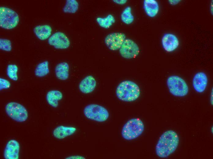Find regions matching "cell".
I'll use <instances>...</instances> for the list:
<instances>
[{"label": "cell", "mask_w": 213, "mask_h": 159, "mask_svg": "<svg viewBox=\"0 0 213 159\" xmlns=\"http://www.w3.org/2000/svg\"><path fill=\"white\" fill-rule=\"evenodd\" d=\"M179 139L178 135L172 130H167L161 135L155 148L157 155L165 158L174 152L177 148Z\"/></svg>", "instance_id": "cell-1"}, {"label": "cell", "mask_w": 213, "mask_h": 159, "mask_svg": "<svg viewBox=\"0 0 213 159\" xmlns=\"http://www.w3.org/2000/svg\"><path fill=\"white\" fill-rule=\"evenodd\" d=\"M140 91L139 86L135 82L130 80H124L118 85L116 94L120 100L125 102H132L140 97Z\"/></svg>", "instance_id": "cell-2"}, {"label": "cell", "mask_w": 213, "mask_h": 159, "mask_svg": "<svg viewBox=\"0 0 213 159\" xmlns=\"http://www.w3.org/2000/svg\"><path fill=\"white\" fill-rule=\"evenodd\" d=\"M144 129V125L141 120L139 118H133L128 120L123 126L121 135L126 140H133L140 136Z\"/></svg>", "instance_id": "cell-3"}, {"label": "cell", "mask_w": 213, "mask_h": 159, "mask_svg": "<svg viewBox=\"0 0 213 159\" xmlns=\"http://www.w3.org/2000/svg\"><path fill=\"white\" fill-rule=\"evenodd\" d=\"M167 84L170 93L175 96L184 97L188 93L187 84L179 76H172L169 77L167 80Z\"/></svg>", "instance_id": "cell-4"}, {"label": "cell", "mask_w": 213, "mask_h": 159, "mask_svg": "<svg viewBox=\"0 0 213 159\" xmlns=\"http://www.w3.org/2000/svg\"><path fill=\"white\" fill-rule=\"evenodd\" d=\"M84 113L88 119L98 122H103L108 118L109 114L104 107L97 104L87 105L84 109Z\"/></svg>", "instance_id": "cell-5"}, {"label": "cell", "mask_w": 213, "mask_h": 159, "mask_svg": "<svg viewBox=\"0 0 213 159\" xmlns=\"http://www.w3.org/2000/svg\"><path fill=\"white\" fill-rule=\"evenodd\" d=\"M17 13L7 7H0V26L4 29H11L15 28L19 22Z\"/></svg>", "instance_id": "cell-6"}, {"label": "cell", "mask_w": 213, "mask_h": 159, "mask_svg": "<svg viewBox=\"0 0 213 159\" xmlns=\"http://www.w3.org/2000/svg\"><path fill=\"white\" fill-rule=\"evenodd\" d=\"M5 111L9 117L18 122H24L28 117V112L26 108L21 104L15 102L7 104L5 107Z\"/></svg>", "instance_id": "cell-7"}, {"label": "cell", "mask_w": 213, "mask_h": 159, "mask_svg": "<svg viewBox=\"0 0 213 159\" xmlns=\"http://www.w3.org/2000/svg\"><path fill=\"white\" fill-rule=\"evenodd\" d=\"M140 50L138 45L133 40L126 38L119 50L120 55L123 58H134L139 54Z\"/></svg>", "instance_id": "cell-8"}, {"label": "cell", "mask_w": 213, "mask_h": 159, "mask_svg": "<svg viewBox=\"0 0 213 159\" xmlns=\"http://www.w3.org/2000/svg\"><path fill=\"white\" fill-rule=\"evenodd\" d=\"M125 34L120 32H114L107 35L104 39L107 47L112 51L119 50L126 39Z\"/></svg>", "instance_id": "cell-9"}, {"label": "cell", "mask_w": 213, "mask_h": 159, "mask_svg": "<svg viewBox=\"0 0 213 159\" xmlns=\"http://www.w3.org/2000/svg\"><path fill=\"white\" fill-rule=\"evenodd\" d=\"M48 44L57 49H65L70 46V40L63 33L57 32L51 35L48 39Z\"/></svg>", "instance_id": "cell-10"}, {"label": "cell", "mask_w": 213, "mask_h": 159, "mask_svg": "<svg viewBox=\"0 0 213 159\" xmlns=\"http://www.w3.org/2000/svg\"><path fill=\"white\" fill-rule=\"evenodd\" d=\"M19 142L15 140H9L7 143L4 152L6 159H18L20 150Z\"/></svg>", "instance_id": "cell-11"}, {"label": "cell", "mask_w": 213, "mask_h": 159, "mask_svg": "<svg viewBox=\"0 0 213 159\" xmlns=\"http://www.w3.org/2000/svg\"><path fill=\"white\" fill-rule=\"evenodd\" d=\"M207 82V77L206 74L200 72L196 73L194 76L192 80V85L196 92L201 93L206 89Z\"/></svg>", "instance_id": "cell-12"}, {"label": "cell", "mask_w": 213, "mask_h": 159, "mask_svg": "<svg viewBox=\"0 0 213 159\" xmlns=\"http://www.w3.org/2000/svg\"><path fill=\"white\" fill-rule=\"evenodd\" d=\"M163 47L166 51L171 52L175 50L179 45V41L177 37L170 33L164 35L162 39Z\"/></svg>", "instance_id": "cell-13"}, {"label": "cell", "mask_w": 213, "mask_h": 159, "mask_svg": "<svg viewBox=\"0 0 213 159\" xmlns=\"http://www.w3.org/2000/svg\"><path fill=\"white\" fill-rule=\"evenodd\" d=\"M96 86V81L95 78L91 75L84 77L80 82L79 88L80 91L84 94L92 92Z\"/></svg>", "instance_id": "cell-14"}, {"label": "cell", "mask_w": 213, "mask_h": 159, "mask_svg": "<svg viewBox=\"0 0 213 159\" xmlns=\"http://www.w3.org/2000/svg\"><path fill=\"white\" fill-rule=\"evenodd\" d=\"M76 128L72 127L61 125L56 128L53 134L54 137L58 139H62L71 135L76 131Z\"/></svg>", "instance_id": "cell-15"}, {"label": "cell", "mask_w": 213, "mask_h": 159, "mask_svg": "<svg viewBox=\"0 0 213 159\" xmlns=\"http://www.w3.org/2000/svg\"><path fill=\"white\" fill-rule=\"evenodd\" d=\"M143 7L146 13L150 17H155L159 12V5L155 0H144Z\"/></svg>", "instance_id": "cell-16"}, {"label": "cell", "mask_w": 213, "mask_h": 159, "mask_svg": "<svg viewBox=\"0 0 213 159\" xmlns=\"http://www.w3.org/2000/svg\"><path fill=\"white\" fill-rule=\"evenodd\" d=\"M34 32L37 37L42 40L47 39L52 32L51 27L48 25H38L34 29Z\"/></svg>", "instance_id": "cell-17"}, {"label": "cell", "mask_w": 213, "mask_h": 159, "mask_svg": "<svg viewBox=\"0 0 213 159\" xmlns=\"http://www.w3.org/2000/svg\"><path fill=\"white\" fill-rule=\"evenodd\" d=\"M69 66L66 62H62L58 64L55 69V75L58 79L65 80L69 76Z\"/></svg>", "instance_id": "cell-18"}, {"label": "cell", "mask_w": 213, "mask_h": 159, "mask_svg": "<svg viewBox=\"0 0 213 159\" xmlns=\"http://www.w3.org/2000/svg\"><path fill=\"white\" fill-rule=\"evenodd\" d=\"M63 98V94L60 91L53 90L48 91L46 95V100L48 104L54 108L58 105V101Z\"/></svg>", "instance_id": "cell-19"}, {"label": "cell", "mask_w": 213, "mask_h": 159, "mask_svg": "<svg viewBox=\"0 0 213 159\" xmlns=\"http://www.w3.org/2000/svg\"><path fill=\"white\" fill-rule=\"evenodd\" d=\"M96 21L98 24L101 28L108 29L114 23L115 19L113 15L109 14L104 17H97Z\"/></svg>", "instance_id": "cell-20"}, {"label": "cell", "mask_w": 213, "mask_h": 159, "mask_svg": "<svg viewBox=\"0 0 213 159\" xmlns=\"http://www.w3.org/2000/svg\"><path fill=\"white\" fill-rule=\"evenodd\" d=\"M121 19L123 23L127 25L130 24L133 22L134 17L130 7L127 6L123 10L121 15Z\"/></svg>", "instance_id": "cell-21"}, {"label": "cell", "mask_w": 213, "mask_h": 159, "mask_svg": "<svg viewBox=\"0 0 213 159\" xmlns=\"http://www.w3.org/2000/svg\"><path fill=\"white\" fill-rule=\"evenodd\" d=\"M48 62L46 61L39 64L36 66L35 73L38 77H43L47 75L49 72Z\"/></svg>", "instance_id": "cell-22"}, {"label": "cell", "mask_w": 213, "mask_h": 159, "mask_svg": "<svg viewBox=\"0 0 213 159\" xmlns=\"http://www.w3.org/2000/svg\"><path fill=\"white\" fill-rule=\"evenodd\" d=\"M79 8L78 2L76 0H67L63 9L65 13H74L78 10Z\"/></svg>", "instance_id": "cell-23"}, {"label": "cell", "mask_w": 213, "mask_h": 159, "mask_svg": "<svg viewBox=\"0 0 213 159\" xmlns=\"http://www.w3.org/2000/svg\"><path fill=\"white\" fill-rule=\"evenodd\" d=\"M18 70L17 66L15 64H9L8 65L7 70V74L11 80L17 81L18 79L17 72Z\"/></svg>", "instance_id": "cell-24"}, {"label": "cell", "mask_w": 213, "mask_h": 159, "mask_svg": "<svg viewBox=\"0 0 213 159\" xmlns=\"http://www.w3.org/2000/svg\"><path fill=\"white\" fill-rule=\"evenodd\" d=\"M0 49L1 50L6 51H10L12 50L11 41L7 39H0Z\"/></svg>", "instance_id": "cell-25"}, {"label": "cell", "mask_w": 213, "mask_h": 159, "mask_svg": "<svg viewBox=\"0 0 213 159\" xmlns=\"http://www.w3.org/2000/svg\"><path fill=\"white\" fill-rule=\"evenodd\" d=\"M11 85L10 82L7 80L3 78H0V90L8 89Z\"/></svg>", "instance_id": "cell-26"}, {"label": "cell", "mask_w": 213, "mask_h": 159, "mask_svg": "<svg viewBox=\"0 0 213 159\" xmlns=\"http://www.w3.org/2000/svg\"><path fill=\"white\" fill-rule=\"evenodd\" d=\"M67 159H85V157L80 155H72L69 156L66 158Z\"/></svg>", "instance_id": "cell-27"}, {"label": "cell", "mask_w": 213, "mask_h": 159, "mask_svg": "<svg viewBox=\"0 0 213 159\" xmlns=\"http://www.w3.org/2000/svg\"><path fill=\"white\" fill-rule=\"evenodd\" d=\"M113 1L114 3L119 5H124L127 2L126 0H114Z\"/></svg>", "instance_id": "cell-28"}]
</instances>
